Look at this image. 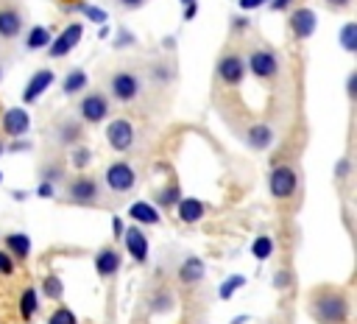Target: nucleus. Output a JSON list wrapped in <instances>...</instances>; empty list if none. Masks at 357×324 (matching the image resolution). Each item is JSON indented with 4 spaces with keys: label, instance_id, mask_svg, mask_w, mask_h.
<instances>
[{
    "label": "nucleus",
    "instance_id": "1",
    "mask_svg": "<svg viewBox=\"0 0 357 324\" xmlns=\"http://www.w3.org/2000/svg\"><path fill=\"white\" fill-rule=\"evenodd\" d=\"M310 313L318 324H346L349 318V299L340 290L332 288H321L315 290L312 302H310Z\"/></svg>",
    "mask_w": 357,
    "mask_h": 324
},
{
    "label": "nucleus",
    "instance_id": "2",
    "mask_svg": "<svg viewBox=\"0 0 357 324\" xmlns=\"http://www.w3.org/2000/svg\"><path fill=\"white\" fill-rule=\"evenodd\" d=\"M103 179H106V187L112 193H128L137 184V173H134V168L128 162H112L106 168Z\"/></svg>",
    "mask_w": 357,
    "mask_h": 324
},
{
    "label": "nucleus",
    "instance_id": "3",
    "mask_svg": "<svg viewBox=\"0 0 357 324\" xmlns=\"http://www.w3.org/2000/svg\"><path fill=\"white\" fill-rule=\"evenodd\" d=\"M268 184H271V193H273L276 198H290V196L296 193L298 176H296V170H293L290 165H279V168H273Z\"/></svg>",
    "mask_w": 357,
    "mask_h": 324
},
{
    "label": "nucleus",
    "instance_id": "4",
    "mask_svg": "<svg viewBox=\"0 0 357 324\" xmlns=\"http://www.w3.org/2000/svg\"><path fill=\"white\" fill-rule=\"evenodd\" d=\"M109 89H112L114 101L128 103V101H134L139 95V78L134 73H126V70L123 73H114L112 81H109Z\"/></svg>",
    "mask_w": 357,
    "mask_h": 324
},
{
    "label": "nucleus",
    "instance_id": "5",
    "mask_svg": "<svg viewBox=\"0 0 357 324\" xmlns=\"http://www.w3.org/2000/svg\"><path fill=\"white\" fill-rule=\"evenodd\" d=\"M106 142H109L114 151H128V148L134 145V126H131L128 120H123V117L112 120V123L106 126Z\"/></svg>",
    "mask_w": 357,
    "mask_h": 324
},
{
    "label": "nucleus",
    "instance_id": "6",
    "mask_svg": "<svg viewBox=\"0 0 357 324\" xmlns=\"http://www.w3.org/2000/svg\"><path fill=\"white\" fill-rule=\"evenodd\" d=\"M218 78H220L223 84H229V87L240 84V81L245 78V61H243L237 53L220 56V59H218Z\"/></svg>",
    "mask_w": 357,
    "mask_h": 324
},
{
    "label": "nucleus",
    "instance_id": "7",
    "mask_svg": "<svg viewBox=\"0 0 357 324\" xmlns=\"http://www.w3.org/2000/svg\"><path fill=\"white\" fill-rule=\"evenodd\" d=\"M67 196L75 204H95L98 196H100V190H98V182L92 176H78V179H73L67 184Z\"/></svg>",
    "mask_w": 357,
    "mask_h": 324
},
{
    "label": "nucleus",
    "instance_id": "8",
    "mask_svg": "<svg viewBox=\"0 0 357 324\" xmlns=\"http://www.w3.org/2000/svg\"><path fill=\"white\" fill-rule=\"evenodd\" d=\"M248 67H251V73L257 75V78H276V73H279V59H276V53L273 50H254L251 56H248Z\"/></svg>",
    "mask_w": 357,
    "mask_h": 324
},
{
    "label": "nucleus",
    "instance_id": "9",
    "mask_svg": "<svg viewBox=\"0 0 357 324\" xmlns=\"http://www.w3.org/2000/svg\"><path fill=\"white\" fill-rule=\"evenodd\" d=\"M81 34H84V25H81V22H70V25L50 42V50H47V53H50L53 59H61L64 53H70V50L78 45Z\"/></svg>",
    "mask_w": 357,
    "mask_h": 324
},
{
    "label": "nucleus",
    "instance_id": "10",
    "mask_svg": "<svg viewBox=\"0 0 357 324\" xmlns=\"http://www.w3.org/2000/svg\"><path fill=\"white\" fill-rule=\"evenodd\" d=\"M78 112H81V117H84L86 123H100V120L109 115V101H106L100 92H89V95L81 98Z\"/></svg>",
    "mask_w": 357,
    "mask_h": 324
},
{
    "label": "nucleus",
    "instance_id": "11",
    "mask_svg": "<svg viewBox=\"0 0 357 324\" xmlns=\"http://www.w3.org/2000/svg\"><path fill=\"white\" fill-rule=\"evenodd\" d=\"M315 11L312 8H296L290 14V31L296 34V39H310L315 34Z\"/></svg>",
    "mask_w": 357,
    "mask_h": 324
},
{
    "label": "nucleus",
    "instance_id": "12",
    "mask_svg": "<svg viewBox=\"0 0 357 324\" xmlns=\"http://www.w3.org/2000/svg\"><path fill=\"white\" fill-rule=\"evenodd\" d=\"M22 34V17L17 8H0V39H17Z\"/></svg>",
    "mask_w": 357,
    "mask_h": 324
},
{
    "label": "nucleus",
    "instance_id": "13",
    "mask_svg": "<svg viewBox=\"0 0 357 324\" xmlns=\"http://www.w3.org/2000/svg\"><path fill=\"white\" fill-rule=\"evenodd\" d=\"M123 240H126V249H128V254H131L137 263H145V260H148V240H145L142 229L131 226V229L123 235Z\"/></svg>",
    "mask_w": 357,
    "mask_h": 324
},
{
    "label": "nucleus",
    "instance_id": "14",
    "mask_svg": "<svg viewBox=\"0 0 357 324\" xmlns=\"http://www.w3.org/2000/svg\"><path fill=\"white\" fill-rule=\"evenodd\" d=\"M50 84H53V73H50V70H36V73H33V78L28 81L25 92H22V101H25V103H33V101H36V98L50 87Z\"/></svg>",
    "mask_w": 357,
    "mask_h": 324
},
{
    "label": "nucleus",
    "instance_id": "15",
    "mask_svg": "<svg viewBox=\"0 0 357 324\" xmlns=\"http://www.w3.org/2000/svg\"><path fill=\"white\" fill-rule=\"evenodd\" d=\"M28 126H31V120H28V112L25 109H8L6 117H3V131L11 134V137L25 134Z\"/></svg>",
    "mask_w": 357,
    "mask_h": 324
},
{
    "label": "nucleus",
    "instance_id": "16",
    "mask_svg": "<svg viewBox=\"0 0 357 324\" xmlns=\"http://www.w3.org/2000/svg\"><path fill=\"white\" fill-rule=\"evenodd\" d=\"M245 142H248L251 148H257V151H265V148L273 145V128H271L268 123H257V126H251V128L245 131Z\"/></svg>",
    "mask_w": 357,
    "mask_h": 324
},
{
    "label": "nucleus",
    "instance_id": "17",
    "mask_svg": "<svg viewBox=\"0 0 357 324\" xmlns=\"http://www.w3.org/2000/svg\"><path fill=\"white\" fill-rule=\"evenodd\" d=\"M95 268H98L100 277H112V274H117V268H120V251H117L114 246L100 249L98 257H95Z\"/></svg>",
    "mask_w": 357,
    "mask_h": 324
},
{
    "label": "nucleus",
    "instance_id": "18",
    "mask_svg": "<svg viewBox=\"0 0 357 324\" xmlns=\"http://www.w3.org/2000/svg\"><path fill=\"white\" fill-rule=\"evenodd\" d=\"M201 277H204V263H201V257H187V260L181 263V268H178V282L192 285V282H201Z\"/></svg>",
    "mask_w": 357,
    "mask_h": 324
},
{
    "label": "nucleus",
    "instance_id": "19",
    "mask_svg": "<svg viewBox=\"0 0 357 324\" xmlns=\"http://www.w3.org/2000/svg\"><path fill=\"white\" fill-rule=\"evenodd\" d=\"M128 218L131 221H139V223H159V212L148 201H134L128 207Z\"/></svg>",
    "mask_w": 357,
    "mask_h": 324
},
{
    "label": "nucleus",
    "instance_id": "20",
    "mask_svg": "<svg viewBox=\"0 0 357 324\" xmlns=\"http://www.w3.org/2000/svg\"><path fill=\"white\" fill-rule=\"evenodd\" d=\"M176 207H178V218H181L184 223H195V221H201V215H204V204H201L198 198H181Z\"/></svg>",
    "mask_w": 357,
    "mask_h": 324
},
{
    "label": "nucleus",
    "instance_id": "21",
    "mask_svg": "<svg viewBox=\"0 0 357 324\" xmlns=\"http://www.w3.org/2000/svg\"><path fill=\"white\" fill-rule=\"evenodd\" d=\"M6 249H8L14 257L25 260V257L31 254V240H28L25 235H20V232H17V235H8V237H6Z\"/></svg>",
    "mask_w": 357,
    "mask_h": 324
},
{
    "label": "nucleus",
    "instance_id": "22",
    "mask_svg": "<svg viewBox=\"0 0 357 324\" xmlns=\"http://www.w3.org/2000/svg\"><path fill=\"white\" fill-rule=\"evenodd\" d=\"M56 140H59V142H64V145H70V142L81 140V126H78V123H73V120L59 123V128H56Z\"/></svg>",
    "mask_w": 357,
    "mask_h": 324
},
{
    "label": "nucleus",
    "instance_id": "23",
    "mask_svg": "<svg viewBox=\"0 0 357 324\" xmlns=\"http://www.w3.org/2000/svg\"><path fill=\"white\" fill-rule=\"evenodd\" d=\"M84 87H86V73H84V70H73V73H67V78H64V84H61L64 95H75V92H81Z\"/></svg>",
    "mask_w": 357,
    "mask_h": 324
},
{
    "label": "nucleus",
    "instance_id": "24",
    "mask_svg": "<svg viewBox=\"0 0 357 324\" xmlns=\"http://www.w3.org/2000/svg\"><path fill=\"white\" fill-rule=\"evenodd\" d=\"M45 45H50V31L42 28V25L31 28V34H28V39H25V47H28V50H39V47H45Z\"/></svg>",
    "mask_w": 357,
    "mask_h": 324
},
{
    "label": "nucleus",
    "instance_id": "25",
    "mask_svg": "<svg viewBox=\"0 0 357 324\" xmlns=\"http://www.w3.org/2000/svg\"><path fill=\"white\" fill-rule=\"evenodd\" d=\"M340 42H343V47H346L349 53H354V50H357V22H346V25H343Z\"/></svg>",
    "mask_w": 357,
    "mask_h": 324
},
{
    "label": "nucleus",
    "instance_id": "26",
    "mask_svg": "<svg viewBox=\"0 0 357 324\" xmlns=\"http://www.w3.org/2000/svg\"><path fill=\"white\" fill-rule=\"evenodd\" d=\"M251 251H254V257H257V260H268V257L273 254V240L262 235V237H257V240H254Z\"/></svg>",
    "mask_w": 357,
    "mask_h": 324
},
{
    "label": "nucleus",
    "instance_id": "27",
    "mask_svg": "<svg viewBox=\"0 0 357 324\" xmlns=\"http://www.w3.org/2000/svg\"><path fill=\"white\" fill-rule=\"evenodd\" d=\"M20 310H22V318H28V316L36 313V290H33V288H25V290H22Z\"/></svg>",
    "mask_w": 357,
    "mask_h": 324
},
{
    "label": "nucleus",
    "instance_id": "28",
    "mask_svg": "<svg viewBox=\"0 0 357 324\" xmlns=\"http://www.w3.org/2000/svg\"><path fill=\"white\" fill-rule=\"evenodd\" d=\"M42 293H45L47 299H59V296H61V282H59V277H45Z\"/></svg>",
    "mask_w": 357,
    "mask_h": 324
},
{
    "label": "nucleus",
    "instance_id": "29",
    "mask_svg": "<svg viewBox=\"0 0 357 324\" xmlns=\"http://www.w3.org/2000/svg\"><path fill=\"white\" fill-rule=\"evenodd\" d=\"M47 324H78L75 321V313L73 310H67V307H59L50 318H47Z\"/></svg>",
    "mask_w": 357,
    "mask_h": 324
},
{
    "label": "nucleus",
    "instance_id": "30",
    "mask_svg": "<svg viewBox=\"0 0 357 324\" xmlns=\"http://www.w3.org/2000/svg\"><path fill=\"white\" fill-rule=\"evenodd\" d=\"M243 282H245V277H231L229 282H223V285H220V296H223V299H229V296H231Z\"/></svg>",
    "mask_w": 357,
    "mask_h": 324
},
{
    "label": "nucleus",
    "instance_id": "31",
    "mask_svg": "<svg viewBox=\"0 0 357 324\" xmlns=\"http://www.w3.org/2000/svg\"><path fill=\"white\" fill-rule=\"evenodd\" d=\"M0 274H14V263H11L8 251H0Z\"/></svg>",
    "mask_w": 357,
    "mask_h": 324
},
{
    "label": "nucleus",
    "instance_id": "32",
    "mask_svg": "<svg viewBox=\"0 0 357 324\" xmlns=\"http://www.w3.org/2000/svg\"><path fill=\"white\" fill-rule=\"evenodd\" d=\"M151 75H153V78H159V81H167V78H170V73H167V67H165V64H159V67L153 64V67H151Z\"/></svg>",
    "mask_w": 357,
    "mask_h": 324
},
{
    "label": "nucleus",
    "instance_id": "33",
    "mask_svg": "<svg viewBox=\"0 0 357 324\" xmlns=\"http://www.w3.org/2000/svg\"><path fill=\"white\" fill-rule=\"evenodd\" d=\"M81 11H84V14H86V17H89V20H95V22H103V17H106V14H103V11H98V8H86V6H84V8H81Z\"/></svg>",
    "mask_w": 357,
    "mask_h": 324
},
{
    "label": "nucleus",
    "instance_id": "34",
    "mask_svg": "<svg viewBox=\"0 0 357 324\" xmlns=\"http://www.w3.org/2000/svg\"><path fill=\"white\" fill-rule=\"evenodd\" d=\"M73 159H75L73 165H78V168H84V165H86V159H89V151H86V148H81V151H75V156H73Z\"/></svg>",
    "mask_w": 357,
    "mask_h": 324
},
{
    "label": "nucleus",
    "instance_id": "35",
    "mask_svg": "<svg viewBox=\"0 0 357 324\" xmlns=\"http://www.w3.org/2000/svg\"><path fill=\"white\" fill-rule=\"evenodd\" d=\"M265 0H237V6L243 8V11H248V8H257V6H262Z\"/></svg>",
    "mask_w": 357,
    "mask_h": 324
},
{
    "label": "nucleus",
    "instance_id": "36",
    "mask_svg": "<svg viewBox=\"0 0 357 324\" xmlns=\"http://www.w3.org/2000/svg\"><path fill=\"white\" fill-rule=\"evenodd\" d=\"M184 6H187V8H184V17H187V20H192V17H195V11H198V3H195V0H190V3H184Z\"/></svg>",
    "mask_w": 357,
    "mask_h": 324
},
{
    "label": "nucleus",
    "instance_id": "37",
    "mask_svg": "<svg viewBox=\"0 0 357 324\" xmlns=\"http://www.w3.org/2000/svg\"><path fill=\"white\" fill-rule=\"evenodd\" d=\"M287 6H290V0H273V6H271V8H273V11H284Z\"/></svg>",
    "mask_w": 357,
    "mask_h": 324
},
{
    "label": "nucleus",
    "instance_id": "38",
    "mask_svg": "<svg viewBox=\"0 0 357 324\" xmlns=\"http://www.w3.org/2000/svg\"><path fill=\"white\" fill-rule=\"evenodd\" d=\"M120 3H123L126 8H139V6L145 3V0H120Z\"/></svg>",
    "mask_w": 357,
    "mask_h": 324
},
{
    "label": "nucleus",
    "instance_id": "39",
    "mask_svg": "<svg viewBox=\"0 0 357 324\" xmlns=\"http://www.w3.org/2000/svg\"><path fill=\"white\" fill-rule=\"evenodd\" d=\"M326 3H329L332 8H346V6L351 3V0H326Z\"/></svg>",
    "mask_w": 357,
    "mask_h": 324
},
{
    "label": "nucleus",
    "instance_id": "40",
    "mask_svg": "<svg viewBox=\"0 0 357 324\" xmlns=\"http://www.w3.org/2000/svg\"><path fill=\"white\" fill-rule=\"evenodd\" d=\"M276 285L282 288V285H287V271H279V277H276Z\"/></svg>",
    "mask_w": 357,
    "mask_h": 324
},
{
    "label": "nucleus",
    "instance_id": "41",
    "mask_svg": "<svg viewBox=\"0 0 357 324\" xmlns=\"http://www.w3.org/2000/svg\"><path fill=\"white\" fill-rule=\"evenodd\" d=\"M50 193H53V187H50V184H47V182H45V184H42V187H39V196H50Z\"/></svg>",
    "mask_w": 357,
    "mask_h": 324
},
{
    "label": "nucleus",
    "instance_id": "42",
    "mask_svg": "<svg viewBox=\"0 0 357 324\" xmlns=\"http://www.w3.org/2000/svg\"><path fill=\"white\" fill-rule=\"evenodd\" d=\"M0 154H3V140H0Z\"/></svg>",
    "mask_w": 357,
    "mask_h": 324
},
{
    "label": "nucleus",
    "instance_id": "43",
    "mask_svg": "<svg viewBox=\"0 0 357 324\" xmlns=\"http://www.w3.org/2000/svg\"><path fill=\"white\" fill-rule=\"evenodd\" d=\"M0 78H3V70H0Z\"/></svg>",
    "mask_w": 357,
    "mask_h": 324
},
{
    "label": "nucleus",
    "instance_id": "44",
    "mask_svg": "<svg viewBox=\"0 0 357 324\" xmlns=\"http://www.w3.org/2000/svg\"><path fill=\"white\" fill-rule=\"evenodd\" d=\"M0 182H3V173H0Z\"/></svg>",
    "mask_w": 357,
    "mask_h": 324
},
{
    "label": "nucleus",
    "instance_id": "45",
    "mask_svg": "<svg viewBox=\"0 0 357 324\" xmlns=\"http://www.w3.org/2000/svg\"><path fill=\"white\" fill-rule=\"evenodd\" d=\"M181 3H190V0H181Z\"/></svg>",
    "mask_w": 357,
    "mask_h": 324
}]
</instances>
